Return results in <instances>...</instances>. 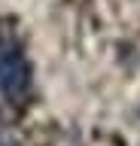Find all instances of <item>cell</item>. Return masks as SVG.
Returning a JSON list of instances; mask_svg holds the SVG:
<instances>
[{
	"instance_id": "cell-1",
	"label": "cell",
	"mask_w": 140,
	"mask_h": 146,
	"mask_svg": "<svg viewBox=\"0 0 140 146\" xmlns=\"http://www.w3.org/2000/svg\"><path fill=\"white\" fill-rule=\"evenodd\" d=\"M31 88V64L19 43L0 40V94L9 100L25 98Z\"/></svg>"
},
{
	"instance_id": "cell-2",
	"label": "cell",
	"mask_w": 140,
	"mask_h": 146,
	"mask_svg": "<svg viewBox=\"0 0 140 146\" xmlns=\"http://www.w3.org/2000/svg\"><path fill=\"white\" fill-rule=\"evenodd\" d=\"M0 146H9V143H6V140H0Z\"/></svg>"
}]
</instances>
